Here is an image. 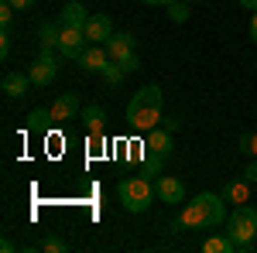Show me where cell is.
Wrapping results in <instances>:
<instances>
[{
	"label": "cell",
	"instance_id": "44dd1931",
	"mask_svg": "<svg viewBox=\"0 0 257 253\" xmlns=\"http://www.w3.org/2000/svg\"><path fill=\"white\" fill-rule=\"evenodd\" d=\"M48 123H52V110H31L28 113V130H48Z\"/></svg>",
	"mask_w": 257,
	"mask_h": 253
},
{
	"label": "cell",
	"instance_id": "52a82bcc",
	"mask_svg": "<svg viewBox=\"0 0 257 253\" xmlns=\"http://www.w3.org/2000/svg\"><path fill=\"white\" fill-rule=\"evenodd\" d=\"M86 38H89V45H106V41L113 38L117 31H113V18L110 14H89V21H86Z\"/></svg>",
	"mask_w": 257,
	"mask_h": 253
},
{
	"label": "cell",
	"instance_id": "30bf717a",
	"mask_svg": "<svg viewBox=\"0 0 257 253\" xmlns=\"http://www.w3.org/2000/svg\"><path fill=\"white\" fill-rule=\"evenodd\" d=\"M31 86H35V82H31V76H28V72H18V69L4 72V79H0V89H4V96H11V99L28 96V89H31Z\"/></svg>",
	"mask_w": 257,
	"mask_h": 253
},
{
	"label": "cell",
	"instance_id": "2e32d148",
	"mask_svg": "<svg viewBox=\"0 0 257 253\" xmlns=\"http://www.w3.org/2000/svg\"><path fill=\"white\" fill-rule=\"evenodd\" d=\"M82 123H86V130L89 134H106V110L99 106V103H89V106H82Z\"/></svg>",
	"mask_w": 257,
	"mask_h": 253
},
{
	"label": "cell",
	"instance_id": "3957f363",
	"mask_svg": "<svg viewBox=\"0 0 257 253\" xmlns=\"http://www.w3.org/2000/svg\"><path fill=\"white\" fill-rule=\"evenodd\" d=\"M226 236L233 239L237 253L254 250V236H257V209L254 205H233V212L226 215Z\"/></svg>",
	"mask_w": 257,
	"mask_h": 253
},
{
	"label": "cell",
	"instance_id": "9a60e30c",
	"mask_svg": "<svg viewBox=\"0 0 257 253\" xmlns=\"http://www.w3.org/2000/svg\"><path fill=\"white\" fill-rule=\"evenodd\" d=\"M59 38H62V21H45L38 28V48L41 52H59Z\"/></svg>",
	"mask_w": 257,
	"mask_h": 253
},
{
	"label": "cell",
	"instance_id": "f546056e",
	"mask_svg": "<svg viewBox=\"0 0 257 253\" xmlns=\"http://www.w3.org/2000/svg\"><path fill=\"white\" fill-rule=\"evenodd\" d=\"M11 4H14V7H18V11H28V7H35V4H38V0H11Z\"/></svg>",
	"mask_w": 257,
	"mask_h": 253
},
{
	"label": "cell",
	"instance_id": "d6986e66",
	"mask_svg": "<svg viewBox=\"0 0 257 253\" xmlns=\"http://www.w3.org/2000/svg\"><path fill=\"white\" fill-rule=\"evenodd\" d=\"M202 250L206 253H237V246H233L230 236H209V239L202 243Z\"/></svg>",
	"mask_w": 257,
	"mask_h": 253
},
{
	"label": "cell",
	"instance_id": "8fae6325",
	"mask_svg": "<svg viewBox=\"0 0 257 253\" xmlns=\"http://www.w3.org/2000/svg\"><path fill=\"white\" fill-rule=\"evenodd\" d=\"M134 48H138V38H134L131 31H117L113 38L106 41V55H110V62H123L127 55H134Z\"/></svg>",
	"mask_w": 257,
	"mask_h": 253
},
{
	"label": "cell",
	"instance_id": "5b68a950",
	"mask_svg": "<svg viewBox=\"0 0 257 253\" xmlns=\"http://www.w3.org/2000/svg\"><path fill=\"white\" fill-rule=\"evenodd\" d=\"M196 202L202 205V212H206V226L209 229H216V226H223L226 222V198H223V192L213 195V192H199L196 195Z\"/></svg>",
	"mask_w": 257,
	"mask_h": 253
},
{
	"label": "cell",
	"instance_id": "4fadbf2b",
	"mask_svg": "<svg viewBox=\"0 0 257 253\" xmlns=\"http://www.w3.org/2000/svg\"><path fill=\"white\" fill-rule=\"evenodd\" d=\"M172 229H209V226H206V212H202V205H199L196 198L182 209V215L172 222Z\"/></svg>",
	"mask_w": 257,
	"mask_h": 253
},
{
	"label": "cell",
	"instance_id": "836d02e7",
	"mask_svg": "<svg viewBox=\"0 0 257 253\" xmlns=\"http://www.w3.org/2000/svg\"><path fill=\"white\" fill-rule=\"evenodd\" d=\"M141 4H148V7H165L168 0H141Z\"/></svg>",
	"mask_w": 257,
	"mask_h": 253
},
{
	"label": "cell",
	"instance_id": "1f68e13d",
	"mask_svg": "<svg viewBox=\"0 0 257 253\" xmlns=\"http://www.w3.org/2000/svg\"><path fill=\"white\" fill-rule=\"evenodd\" d=\"M237 4H240V7H243V11H250V14H254V11H257V0H237Z\"/></svg>",
	"mask_w": 257,
	"mask_h": 253
},
{
	"label": "cell",
	"instance_id": "83f0119b",
	"mask_svg": "<svg viewBox=\"0 0 257 253\" xmlns=\"http://www.w3.org/2000/svg\"><path fill=\"white\" fill-rule=\"evenodd\" d=\"M11 55V28H4V35H0V59H7Z\"/></svg>",
	"mask_w": 257,
	"mask_h": 253
},
{
	"label": "cell",
	"instance_id": "e0dca14e",
	"mask_svg": "<svg viewBox=\"0 0 257 253\" xmlns=\"http://www.w3.org/2000/svg\"><path fill=\"white\" fill-rule=\"evenodd\" d=\"M59 21H62V28H86V21H89V11L82 7L79 0H69V4L62 7Z\"/></svg>",
	"mask_w": 257,
	"mask_h": 253
},
{
	"label": "cell",
	"instance_id": "cb8c5ba5",
	"mask_svg": "<svg viewBox=\"0 0 257 253\" xmlns=\"http://www.w3.org/2000/svg\"><path fill=\"white\" fill-rule=\"evenodd\" d=\"M41 250H45V253H65V250H69V243H65L62 236H45V239H41Z\"/></svg>",
	"mask_w": 257,
	"mask_h": 253
},
{
	"label": "cell",
	"instance_id": "ffe728a7",
	"mask_svg": "<svg viewBox=\"0 0 257 253\" xmlns=\"http://www.w3.org/2000/svg\"><path fill=\"white\" fill-rule=\"evenodd\" d=\"M165 11H168V18L175 21V24H185L189 14H192V11H189V0H168V4H165Z\"/></svg>",
	"mask_w": 257,
	"mask_h": 253
},
{
	"label": "cell",
	"instance_id": "d6a6232c",
	"mask_svg": "<svg viewBox=\"0 0 257 253\" xmlns=\"http://www.w3.org/2000/svg\"><path fill=\"white\" fill-rule=\"evenodd\" d=\"M161 127H168V130L175 134V130H178V127H182V123H178V120H161Z\"/></svg>",
	"mask_w": 257,
	"mask_h": 253
},
{
	"label": "cell",
	"instance_id": "8992f818",
	"mask_svg": "<svg viewBox=\"0 0 257 253\" xmlns=\"http://www.w3.org/2000/svg\"><path fill=\"white\" fill-rule=\"evenodd\" d=\"M89 48V38L82 28H62V38H59V55L69 62H79V55Z\"/></svg>",
	"mask_w": 257,
	"mask_h": 253
},
{
	"label": "cell",
	"instance_id": "e575fe53",
	"mask_svg": "<svg viewBox=\"0 0 257 253\" xmlns=\"http://www.w3.org/2000/svg\"><path fill=\"white\" fill-rule=\"evenodd\" d=\"M189 4H196V0H189Z\"/></svg>",
	"mask_w": 257,
	"mask_h": 253
},
{
	"label": "cell",
	"instance_id": "7c38bea8",
	"mask_svg": "<svg viewBox=\"0 0 257 253\" xmlns=\"http://www.w3.org/2000/svg\"><path fill=\"white\" fill-rule=\"evenodd\" d=\"M172 147H175V140H172V130H168V127H155V130H148L144 151L161 154V157H172Z\"/></svg>",
	"mask_w": 257,
	"mask_h": 253
},
{
	"label": "cell",
	"instance_id": "9c48e42d",
	"mask_svg": "<svg viewBox=\"0 0 257 253\" xmlns=\"http://www.w3.org/2000/svg\"><path fill=\"white\" fill-rule=\"evenodd\" d=\"M82 113V103H79V93H62L55 103H52V123H69Z\"/></svg>",
	"mask_w": 257,
	"mask_h": 253
},
{
	"label": "cell",
	"instance_id": "603a6c76",
	"mask_svg": "<svg viewBox=\"0 0 257 253\" xmlns=\"http://www.w3.org/2000/svg\"><path fill=\"white\" fill-rule=\"evenodd\" d=\"M103 79H106L110 86H120V82L127 79V72L120 69V62H106V69H103Z\"/></svg>",
	"mask_w": 257,
	"mask_h": 253
},
{
	"label": "cell",
	"instance_id": "ac0fdd59",
	"mask_svg": "<svg viewBox=\"0 0 257 253\" xmlns=\"http://www.w3.org/2000/svg\"><path fill=\"white\" fill-rule=\"evenodd\" d=\"M223 198L233 202V205H247V202H250V181H247V178L226 181V185H223Z\"/></svg>",
	"mask_w": 257,
	"mask_h": 253
},
{
	"label": "cell",
	"instance_id": "7a4b0ae2",
	"mask_svg": "<svg viewBox=\"0 0 257 253\" xmlns=\"http://www.w3.org/2000/svg\"><path fill=\"white\" fill-rule=\"evenodd\" d=\"M117 195H120V205H123V209H127L131 215L148 212V209H151V202L158 198V192H155V178H151V175L120 178Z\"/></svg>",
	"mask_w": 257,
	"mask_h": 253
},
{
	"label": "cell",
	"instance_id": "4dcf8cb0",
	"mask_svg": "<svg viewBox=\"0 0 257 253\" xmlns=\"http://www.w3.org/2000/svg\"><path fill=\"white\" fill-rule=\"evenodd\" d=\"M250 41H254V45H257V11H254V14H250Z\"/></svg>",
	"mask_w": 257,
	"mask_h": 253
},
{
	"label": "cell",
	"instance_id": "ba28073f",
	"mask_svg": "<svg viewBox=\"0 0 257 253\" xmlns=\"http://www.w3.org/2000/svg\"><path fill=\"white\" fill-rule=\"evenodd\" d=\"M155 192H158V202H165V205H182L185 202V185L175 175L155 178Z\"/></svg>",
	"mask_w": 257,
	"mask_h": 253
},
{
	"label": "cell",
	"instance_id": "277c9868",
	"mask_svg": "<svg viewBox=\"0 0 257 253\" xmlns=\"http://www.w3.org/2000/svg\"><path fill=\"white\" fill-rule=\"evenodd\" d=\"M28 76H31V82H35L38 89H45L48 82L59 79V59H55L52 52H38V59L28 65Z\"/></svg>",
	"mask_w": 257,
	"mask_h": 253
},
{
	"label": "cell",
	"instance_id": "5bb4252c",
	"mask_svg": "<svg viewBox=\"0 0 257 253\" xmlns=\"http://www.w3.org/2000/svg\"><path fill=\"white\" fill-rule=\"evenodd\" d=\"M106 62H110L106 45H89V48L79 55V65L86 69V72H103V69H106Z\"/></svg>",
	"mask_w": 257,
	"mask_h": 253
},
{
	"label": "cell",
	"instance_id": "7402d4cb",
	"mask_svg": "<svg viewBox=\"0 0 257 253\" xmlns=\"http://www.w3.org/2000/svg\"><path fill=\"white\" fill-rule=\"evenodd\" d=\"M165 161H168V157H161V154H151V151H144V175L158 178V175H161V168H165Z\"/></svg>",
	"mask_w": 257,
	"mask_h": 253
},
{
	"label": "cell",
	"instance_id": "4316f807",
	"mask_svg": "<svg viewBox=\"0 0 257 253\" xmlns=\"http://www.w3.org/2000/svg\"><path fill=\"white\" fill-rule=\"evenodd\" d=\"M120 69H123L127 76H131V72H138V69H141V59H138V52H134V55H127V59L120 62Z\"/></svg>",
	"mask_w": 257,
	"mask_h": 253
},
{
	"label": "cell",
	"instance_id": "f1b7e54d",
	"mask_svg": "<svg viewBox=\"0 0 257 253\" xmlns=\"http://www.w3.org/2000/svg\"><path fill=\"white\" fill-rule=\"evenodd\" d=\"M243 178H247L250 185H254V181H257V157H254V161H250V164H247V168H243Z\"/></svg>",
	"mask_w": 257,
	"mask_h": 253
},
{
	"label": "cell",
	"instance_id": "484cf974",
	"mask_svg": "<svg viewBox=\"0 0 257 253\" xmlns=\"http://www.w3.org/2000/svg\"><path fill=\"white\" fill-rule=\"evenodd\" d=\"M86 147H89V154L96 157L99 151L106 147V134H89V137H86Z\"/></svg>",
	"mask_w": 257,
	"mask_h": 253
},
{
	"label": "cell",
	"instance_id": "6da1fadb",
	"mask_svg": "<svg viewBox=\"0 0 257 253\" xmlns=\"http://www.w3.org/2000/svg\"><path fill=\"white\" fill-rule=\"evenodd\" d=\"M161 120H165V93H161L158 86H141L138 93L131 96V103H127V123H131V130L148 134V130L161 127Z\"/></svg>",
	"mask_w": 257,
	"mask_h": 253
},
{
	"label": "cell",
	"instance_id": "d4e9b609",
	"mask_svg": "<svg viewBox=\"0 0 257 253\" xmlns=\"http://www.w3.org/2000/svg\"><path fill=\"white\" fill-rule=\"evenodd\" d=\"M240 154H247V157H257V134H240Z\"/></svg>",
	"mask_w": 257,
	"mask_h": 253
}]
</instances>
